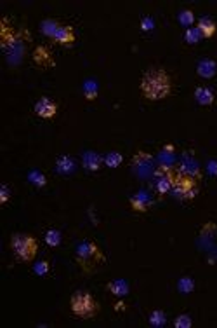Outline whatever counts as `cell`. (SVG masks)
<instances>
[{
	"label": "cell",
	"mask_w": 217,
	"mask_h": 328,
	"mask_svg": "<svg viewBox=\"0 0 217 328\" xmlns=\"http://www.w3.org/2000/svg\"><path fill=\"white\" fill-rule=\"evenodd\" d=\"M177 21H179V25L182 28L188 30L195 25V12L189 9H182L179 14H177Z\"/></svg>",
	"instance_id": "cell-20"
},
{
	"label": "cell",
	"mask_w": 217,
	"mask_h": 328,
	"mask_svg": "<svg viewBox=\"0 0 217 328\" xmlns=\"http://www.w3.org/2000/svg\"><path fill=\"white\" fill-rule=\"evenodd\" d=\"M61 23H58V21H54V19H45L43 23L40 25V30H42V33L43 35H47V37H54V33H56V30H58Z\"/></svg>",
	"instance_id": "cell-26"
},
{
	"label": "cell",
	"mask_w": 217,
	"mask_h": 328,
	"mask_svg": "<svg viewBox=\"0 0 217 328\" xmlns=\"http://www.w3.org/2000/svg\"><path fill=\"white\" fill-rule=\"evenodd\" d=\"M177 290H179V293L188 295V293L195 290V279L189 278V276H182L179 281H177Z\"/></svg>",
	"instance_id": "cell-25"
},
{
	"label": "cell",
	"mask_w": 217,
	"mask_h": 328,
	"mask_svg": "<svg viewBox=\"0 0 217 328\" xmlns=\"http://www.w3.org/2000/svg\"><path fill=\"white\" fill-rule=\"evenodd\" d=\"M141 93L146 100L158 101L163 98L171 96L172 93V79L167 72L162 68H151L141 79Z\"/></svg>",
	"instance_id": "cell-1"
},
{
	"label": "cell",
	"mask_w": 217,
	"mask_h": 328,
	"mask_svg": "<svg viewBox=\"0 0 217 328\" xmlns=\"http://www.w3.org/2000/svg\"><path fill=\"white\" fill-rule=\"evenodd\" d=\"M33 273L37 276H40V278H45V276H49L51 273V264L47 260H38L33 264Z\"/></svg>",
	"instance_id": "cell-27"
},
{
	"label": "cell",
	"mask_w": 217,
	"mask_h": 328,
	"mask_svg": "<svg viewBox=\"0 0 217 328\" xmlns=\"http://www.w3.org/2000/svg\"><path fill=\"white\" fill-rule=\"evenodd\" d=\"M153 162H155L153 155L148 154V152H137L132 157V166L134 168H150V166H153Z\"/></svg>",
	"instance_id": "cell-18"
},
{
	"label": "cell",
	"mask_w": 217,
	"mask_h": 328,
	"mask_svg": "<svg viewBox=\"0 0 217 328\" xmlns=\"http://www.w3.org/2000/svg\"><path fill=\"white\" fill-rule=\"evenodd\" d=\"M106 288H108V292H110L111 295L118 297V299H124V297H127L129 292H130V284H129L127 279H124V278L111 279V281L106 284Z\"/></svg>",
	"instance_id": "cell-12"
},
{
	"label": "cell",
	"mask_w": 217,
	"mask_h": 328,
	"mask_svg": "<svg viewBox=\"0 0 217 328\" xmlns=\"http://www.w3.org/2000/svg\"><path fill=\"white\" fill-rule=\"evenodd\" d=\"M69 309L77 318L90 319L99 313V304L89 292H75L69 299Z\"/></svg>",
	"instance_id": "cell-3"
},
{
	"label": "cell",
	"mask_w": 217,
	"mask_h": 328,
	"mask_svg": "<svg viewBox=\"0 0 217 328\" xmlns=\"http://www.w3.org/2000/svg\"><path fill=\"white\" fill-rule=\"evenodd\" d=\"M171 194L176 197V199L191 201V199H195V197L198 196V182L186 178V176H182V175H179L176 171V180H174Z\"/></svg>",
	"instance_id": "cell-5"
},
{
	"label": "cell",
	"mask_w": 217,
	"mask_h": 328,
	"mask_svg": "<svg viewBox=\"0 0 217 328\" xmlns=\"http://www.w3.org/2000/svg\"><path fill=\"white\" fill-rule=\"evenodd\" d=\"M155 28V19L150 18V16H146V18H142L141 21V30H144V32H150V30Z\"/></svg>",
	"instance_id": "cell-30"
},
{
	"label": "cell",
	"mask_w": 217,
	"mask_h": 328,
	"mask_svg": "<svg viewBox=\"0 0 217 328\" xmlns=\"http://www.w3.org/2000/svg\"><path fill=\"white\" fill-rule=\"evenodd\" d=\"M153 202H155L153 196H151V192H148V191H139L129 197L130 208L134 211H137V213H146V211L153 206Z\"/></svg>",
	"instance_id": "cell-8"
},
{
	"label": "cell",
	"mask_w": 217,
	"mask_h": 328,
	"mask_svg": "<svg viewBox=\"0 0 217 328\" xmlns=\"http://www.w3.org/2000/svg\"><path fill=\"white\" fill-rule=\"evenodd\" d=\"M33 112L42 119H52L58 114V105H56V101H52L51 98L43 96L40 100H37V103L33 105Z\"/></svg>",
	"instance_id": "cell-9"
},
{
	"label": "cell",
	"mask_w": 217,
	"mask_h": 328,
	"mask_svg": "<svg viewBox=\"0 0 217 328\" xmlns=\"http://www.w3.org/2000/svg\"><path fill=\"white\" fill-rule=\"evenodd\" d=\"M197 28L200 30V32H202L203 38H210V37H214V35H215V32H217V25H215V21L212 19V18H207V16H203V18H200V19H198Z\"/></svg>",
	"instance_id": "cell-16"
},
{
	"label": "cell",
	"mask_w": 217,
	"mask_h": 328,
	"mask_svg": "<svg viewBox=\"0 0 217 328\" xmlns=\"http://www.w3.org/2000/svg\"><path fill=\"white\" fill-rule=\"evenodd\" d=\"M148 321H150V325L153 328H162L167 325V314H165V311H162V309H155L150 313Z\"/></svg>",
	"instance_id": "cell-17"
},
{
	"label": "cell",
	"mask_w": 217,
	"mask_h": 328,
	"mask_svg": "<svg viewBox=\"0 0 217 328\" xmlns=\"http://www.w3.org/2000/svg\"><path fill=\"white\" fill-rule=\"evenodd\" d=\"M9 199H11V189L7 185H2L0 187V204H7Z\"/></svg>",
	"instance_id": "cell-29"
},
{
	"label": "cell",
	"mask_w": 217,
	"mask_h": 328,
	"mask_svg": "<svg viewBox=\"0 0 217 328\" xmlns=\"http://www.w3.org/2000/svg\"><path fill=\"white\" fill-rule=\"evenodd\" d=\"M177 173L186 176L189 180H195V182H200L202 180V168H200V162L195 159V155L191 152H186L182 155V161L177 168Z\"/></svg>",
	"instance_id": "cell-7"
},
{
	"label": "cell",
	"mask_w": 217,
	"mask_h": 328,
	"mask_svg": "<svg viewBox=\"0 0 217 328\" xmlns=\"http://www.w3.org/2000/svg\"><path fill=\"white\" fill-rule=\"evenodd\" d=\"M197 72L202 79H212V77L217 73V63L210 58L200 59L198 65H197Z\"/></svg>",
	"instance_id": "cell-14"
},
{
	"label": "cell",
	"mask_w": 217,
	"mask_h": 328,
	"mask_svg": "<svg viewBox=\"0 0 217 328\" xmlns=\"http://www.w3.org/2000/svg\"><path fill=\"white\" fill-rule=\"evenodd\" d=\"M77 168L75 164V159L69 157V155H59L58 159H56V171H58L59 175H69L73 173Z\"/></svg>",
	"instance_id": "cell-15"
},
{
	"label": "cell",
	"mask_w": 217,
	"mask_h": 328,
	"mask_svg": "<svg viewBox=\"0 0 217 328\" xmlns=\"http://www.w3.org/2000/svg\"><path fill=\"white\" fill-rule=\"evenodd\" d=\"M195 100H197L202 107H210L215 101V93L212 91L208 86H198L195 89Z\"/></svg>",
	"instance_id": "cell-13"
},
{
	"label": "cell",
	"mask_w": 217,
	"mask_h": 328,
	"mask_svg": "<svg viewBox=\"0 0 217 328\" xmlns=\"http://www.w3.org/2000/svg\"><path fill=\"white\" fill-rule=\"evenodd\" d=\"M82 164H84L87 171L95 173V171L101 170V166L104 164V157H101V155L94 152V150H87V152L82 155Z\"/></svg>",
	"instance_id": "cell-11"
},
{
	"label": "cell",
	"mask_w": 217,
	"mask_h": 328,
	"mask_svg": "<svg viewBox=\"0 0 217 328\" xmlns=\"http://www.w3.org/2000/svg\"><path fill=\"white\" fill-rule=\"evenodd\" d=\"M153 189L158 196H165V194H171L174 180H176V171L172 170V166H156L153 171Z\"/></svg>",
	"instance_id": "cell-6"
},
{
	"label": "cell",
	"mask_w": 217,
	"mask_h": 328,
	"mask_svg": "<svg viewBox=\"0 0 217 328\" xmlns=\"http://www.w3.org/2000/svg\"><path fill=\"white\" fill-rule=\"evenodd\" d=\"M11 248L19 262H33L38 252V243L33 236L19 232L11 237Z\"/></svg>",
	"instance_id": "cell-4"
},
{
	"label": "cell",
	"mask_w": 217,
	"mask_h": 328,
	"mask_svg": "<svg viewBox=\"0 0 217 328\" xmlns=\"http://www.w3.org/2000/svg\"><path fill=\"white\" fill-rule=\"evenodd\" d=\"M61 241H63V236H61L58 229H49V231L45 232V244L51 246V248H58Z\"/></svg>",
	"instance_id": "cell-21"
},
{
	"label": "cell",
	"mask_w": 217,
	"mask_h": 328,
	"mask_svg": "<svg viewBox=\"0 0 217 328\" xmlns=\"http://www.w3.org/2000/svg\"><path fill=\"white\" fill-rule=\"evenodd\" d=\"M122 162H124V155L120 152L111 150V152H108L104 155V166H108V168H118Z\"/></svg>",
	"instance_id": "cell-24"
},
{
	"label": "cell",
	"mask_w": 217,
	"mask_h": 328,
	"mask_svg": "<svg viewBox=\"0 0 217 328\" xmlns=\"http://www.w3.org/2000/svg\"><path fill=\"white\" fill-rule=\"evenodd\" d=\"M75 38H77L75 30L69 27V25H59L54 37H52V40L58 42L61 46H71L73 42H75Z\"/></svg>",
	"instance_id": "cell-10"
},
{
	"label": "cell",
	"mask_w": 217,
	"mask_h": 328,
	"mask_svg": "<svg viewBox=\"0 0 217 328\" xmlns=\"http://www.w3.org/2000/svg\"><path fill=\"white\" fill-rule=\"evenodd\" d=\"M75 260L77 265L80 267L84 273H92L94 269H98L99 265H103L106 262L103 250L99 248L98 243L87 239L77 244L75 250Z\"/></svg>",
	"instance_id": "cell-2"
},
{
	"label": "cell",
	"mask_w": 217,
	"mask_h": 328,
	"mask_svg": "<svg viewBox=\"0 0 217 328\" xmlns=\"http://www.w3.org/2000/svg\"><path fill=\"white\" fill-rule=\"evenodd\" d=\"M207 171L208 175L217 176V159H210V161L207 162Z\"/></svg>",
	"instance_id": "cell-31"
},
{
	"label": "cell",
	"mask_w": 217,
	"mask_h": 328,
	"mask_svg": "<svg viewBox=\"0 0 217 328\" xmlns=\"http://www.w3.org/2000/svg\"><path fill=\"white\" fill-rule=\"evenodd\" d=\"M99 94V84L94 79H87L84 82V96L87 101H94Z\"/></svg>",
	"instance_id": "cell-19"
},
{
	"label": "cell",
	"mask_w": 217,
	"mask_h": 328,
	"mask_svg": "<svg viewBox=\"0 0 217 328\" xmlns=\"http://www.w3.org/2000/svg\"><path fill=\"white\" fill-rule=\"evenodd\" d=\"M202 32L197 28V27H191L188 28L184 32V40H186V44H189V46H195V44H198V42H202Z\"/></svg>",
	"instance_id": "cell-23"
},
{
	"label": "cell",
	"mask_w": 217,
	"mask_h": 328,
	"mask_svg": "<svg viewBox=\"0 0 217 328\" xmlns=\"http://www.w3.org/2000/svg\"><path fill=\"white\" fill-rule=\"evenodd\" d=\"M28 182L33 183L37 189H42V187H45V185H47V178H45V175H43L42 171L32 170L28 173Z\"/></svg>",
	"instance_id": "cell-22"
},
{
	"label": "cell",
	"mask_w": 217,
	"mask_h": 328,
	"mask_svg": "<svg viewBox=\"0 0 217 328\" xmlns=\"http://www.w3.org/2000/svg\"><path fill=\"white\" fill-rule=\"evenodd\" d=\"M174 326L176 328H191L193 326V319H191L189 314H179V316L174 319Z\"/></svg>",
	"instance_id": "cell-28"
}]
</instances>
